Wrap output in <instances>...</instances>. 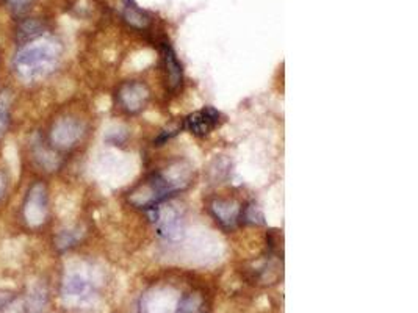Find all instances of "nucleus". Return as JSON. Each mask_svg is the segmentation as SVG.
<instances>
[{
    "mask_svg": "<svg viewBox=\"0 0 418 313\" xmlns=\"http://www.w3.org/2000/svg\"><path fill=\"white\" fill-rule=\"evenodd\" d=\"M48 34V29H46L44 22L39 21V19H22L19 22L16 29V44L24 45L30 41H35V39L44 36Z\"/></svg>",
    "mask_w": 418,
    "mask_h": 313,
    "instance_id": "nucleus-5",
    "label": "nucleus"
},
{
    "mask_svg": "<svg viewBox=\"0 0 418 313\" xmlns=\"http://www.w3.org/2000/svg\"><path fill=\"white\" fill-rule=\"evenodd\" d=\"M165 60H167V73H168V83L171 88H176L181 85L182 80V66L179 63L177 57L169 45L165 49Z\"/></svg>",
    "mask_w": 418,
    "mask_h": 313,
    "instance_id": "nucleus-9",
    "label": "nucleus"
},
{
    "mask_svg": "<svg viewBox=\"0 0 418 313\" xmlns=\"http://www.w3.org/2000/svg\"><path fill=\"white\" fill-rule=\"evenodd\" d=\"M218 122H220V113L215 108L207 107L202 112L188 116L185 121V129L195 135H207Z\"/></svg>",
    "mask_w": 418,
    "mask_h": 313,
    "instance_id": "nucleus-4",
    "label": "nucleus"
},
{
    "mask_svg": "<svg viewBox=\"0 0 418 313\" xmlns=\"http://www.w3.org/2000/svg\"><path fill=\"white\" fill-rule=\"evenodd\" d=\"M5 2H6V6H8L13 15L21 16L30 8L33 0H5Z\"/></svg>",
    "mask_w": 418,
    "mask_h": 313,
    "instance_id": "nucleus-14",
    "label": "nucleus"
},
{
    "mask_svg": "<svg viewBox=\"0 0 418 313\" xmlns=\"http://www.w3.org/2000/svg\"><path fill=\"white\" fill-rule=\"evenodd\" d=\"M16 295L11 291H0V312H4L8 305L15 301Z\"/></svg>",
    "mask_w": 418,
    "mask_h": 313,
    "instance_id": "nucleus-15",
    "label": "nucleus"
},
{
    "mask_svg": "<svg viewBox=\"0 0 418 313\" xmlns=\"http://www.w3.org/2000/svg\"><path fill=\"white\" fill-rule=\"evenodd\" d=\"M119 97H121V102L124 108L130 110V112H135L138 110V99L141 101L143 96L138 97V85L137 83H129L125 85V87L121 89V93H119Z\"/></svg>",
    "mask_w": 418,
    "mask_h": 313,
    "instance_id": "nucleus-12",
    "label": "nucleus"
},
{
    "mask_svg": "<svg viewBox=\"0 0 418 313\" xmlns=\"http://www.w3.org/2000/svg\"><path fill=\"white\" fill-rule=\"evenodd\" d=\"M78 240L77 231H62L55 238V245L60 251H66L69 247L74 246Z\"/></svg>",
    "mask_w": 418,
    "mask_h": 313,
    "instance_id": "nucleus-13",
    "label": "nucleus"
},
{
    "mask_svg": "<svg viewBox=\"0 0 418 313\" xmlns=\"http://www.w3.org/2000/svg\"><path fill=\"white\" fill-rule=\"evenodd\" d=\"M62 45L55 38L44 35L24 45H18L13 57V71L24 83L38 82L54 73L57 68Z\"/></svg>",
    "mask_w": 418,
    "mask_h": 313,
    "instance_id": "nucleus-1",
    "label": "nucleus"
},
{
    "mask_svg": "<svg viewBox=\"0 0 418 313\" xmlns=\"http://www.w3.org/2000/svg\"><path fill=\"white\" fill-rule=\"evenodd\" d=\"M49 213V194L43 182H35L24 198L22 218L29 227H39Z\"/></svg>",
    "mask_w": 418,
    "mask_h": 313,
    "instance_id": "nucleus-2",
    "label": "nucleus"
},
{
    "mask_svg": "<svg viewBox=\"0 0 418 313\" xmlns=\"http://www.w3.org/2000/svg\"><path fill=\"white\" fill-rule=\"evenodd\" d=\"M90 293V285L83 277L74 274L64 280L63 284V295L66 298H85Z\"/></svg>",
    "mask_w": 418,
    "mask_h": 313,
    "instance_id": "nucleus-8",
    "label": "nucleus"
},
{
    "mask_svg": "<svg viewBox=\"0 0 418 313\" xmlns=\"http://www.w3.org/2000/svg\"><path fill=\"white\" fill-rule=\"evenodd\" d=\"M6 191H8V174L0 169V201L5 198Z\"/></svg>",
    "mask_w": 418,
    "mask_h": 313,
    "instance_id": "nucleus-16",
    "label": "nucleus"
},
{
    "mask_svg": "<svg viewBox=\"0 0 418 313\" xmlns=\"http://www.w3.org/2000/svg\"><path fill=\"white\" fill-rule=\"evenodd\" d=\"M191 304H193L191 298H185L183 301L181 303V305H179L177 313H191V312H193V309H191Z\"/></svg>",
    "mask_w": 418,
    "mask_h": 313,
    "instance_id": "nucleus-17",
    "label": "nucleus"
},
{
    "mask_svg": "<svg viewBox=\"0 0 418 313\" xmlns=\"http://www.w3.org/2000/svg\"><path fill=\"white\" fill-rule=\"evenodd\" d=\"M81 122L72 119V117H62L50 129V145L55 147H69L77 143L82 135Z\"/></svg>",
    "mask_w": 418,
    "mask_h": 313,
    "instance_id": "nucleus-3",
    "label": "nucleus"
},
{
    "mask_svg": "<svg viewBox=\"0 0 418 313\" xmlns=\"http://www.w3.org/2000/svg\"><path fill=\"white\" fill-rule=\"evenodd\" d=\"M11 121V93L2 91L0 93V140L4 138Z\"/></svg>",
    "mask_w": 418,
    "mask_h": 313,
    "instance_id": "nucleus-10",
    "label": "nucleus"
},
{
    "mask_svg": "<svg viewBox=\"0 0 418 313\" xmlns=\"http://www.w3.org/2000/svg\"><path fill=\"white\" fill-rule=\"evenodd\" d=\"M124 17L130 25L134 27L143 29L148 24V17L144 16V13L138 8L134 0H124Z\"/></svg>",
    "mask_w": 418,
    "mask_h": 313,
    "instance_id": "nucleus-11",
    "label": "nucleus"
},
{
    "mask_svg": "<svg viewBox=\"0 0 418 313\" xmlns=\"http://www.w3.org/2000/svg\"><path fill=\"white\" fill-rule=\"evenodd\" d=\"M32 152H33V159H35L38 165L43 166L46 171H52V169H55L58 166L57 155L52 152L41 140L32 141Z\"/></svg>",
    "mask_w": 418,
    "mask_h": 313,
    "instance_id": "nucleus-7",
    "label": "nucleus"
},
{
    "mask_svg": "<svg viewBox=\"0 0 418 313\" xmlns=\"http://www.w3.org/2000/svg\"><path fill=\"white\" fill-rule=\"evenodd\" d=\"M48 289L41 282H36L25 296V313H46L48 310Z\"/></svg>",
    "mask_w": 418,
    "mask_h": 313,
    "instance_id": "nucleus-6",
    "label": "nucleus"
}]
</instances>
